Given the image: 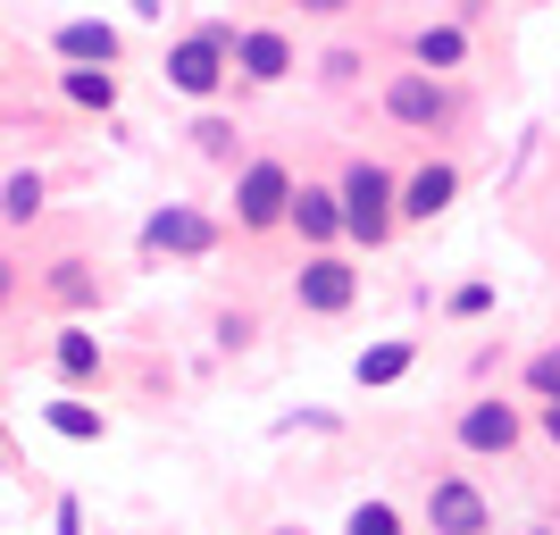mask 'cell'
Segmentation results:
<instances>
[{"label":"cell","mask_w":560,"mask_h":535,"mask_svg":"<svg viewBox=\"0 0 560 535\" xmlns=\"http://www.w3.org/2000/svg\"><path fill=\"white\" fill-rule=\"evenodd\" d=\"M335 193H343V234H360V243H385V234H394L401 193H394V176H385L376 160H360Z\"/></svg>","instance_id":"obj_1"},{"label":"cell","mask_w":560,"mask_h":535,"mask_svg":"<svg viewBox=\"0 0 560 535\" xmlns=\"http://www.w3.org/2000/svg\"><path fill=\"white\" fill-rule=\"evenodd\" d=\"M234 68V34L226 25H201V34H185V43L167 50V84H176V93H218V75Z\"/></svg>","instance_id":"obj_2"},{"label":"cell","mask_w":560,"mask_h":535,"mask_svg":"<svg viewBox=\"0 0 560 535\" xmlns=\"http://www.w3.org/2000/svg\"><path fill=\"white\" fill-rule=\"evenodd\" d=\"M234 218L243 226H277V218H293V176H284L277 160H252L243 176H234Z\"/></svg>","instance_id":"obj_3"},{"label":"cell","mask_w":560,"mask_h":535,"mask_svg":"<svg viewBox=\"0 0 560 535\" xmlns=\"http://www.w3.org/2000/svg\"><path fill=\"white\" fill-rule=\"evenodd\" d=\"M427 527L435 535H486V493L468 477H435L427 486Z\"/></svg>","instance_id":"obj_4"},{"label":"cell","mask_w":560,"mask_h":535,"mask_svg":"<svg viewBox=\"0 0 560 535\" xmlns=\"http://www.w3.org/2000/svg\"><path fill=\"white\" fill-rule=\"evenodd\" d=\"M351 293H360V277H351V268H343L335 252H318V259L302 268V277H293V302H302V310H318V318L351 310Z\"/></svg>","instance_id":"obj_5"},{"label":"cell","mask_w":560,"mask_h":535,"mask_svg":"<svg viewBox=\"0 0 560 535\" xmlns=\"http://www.w3.org/2000/svg\"><path fill=\"white\" fill-rule=\"evenodd\" d=\"M385 109H394V126H444L452 93L435 75H394V84H385Z\"/></svg>","instance_id":"obj_6"},{"label":"cell","mask_w":560,"mask_h":535,"mask_svg":"<svg viewBox=\"0 0 560 535\" xmlns=\"http://www.w3.org/2000/svg\"><path fill=\"white\" fill-rule=\"evenodd\" d=\"M142 243H151V252H176V259H201L218 234H210V218H201V210H160L151 226H142Z\"/></svg>","instance_id":"obj_7"},{"label":"cell","mask_w":560,"mask_h":535,"mask_svg":"<svg viewBox=\"0 0 560 535\" xmlns=\"http://www.w3.org/2000/svg\"><path fill=\"white\" fill-rule=\"evenodd\" d=\"M460 443L468 452H511L518 443V410L511 402H468L460 410Z\"/></svg>","instance_id":"obj_8"},{"label":"cell","mask_w":560,"mask_h":535,"mask_svg":"<svg viewBox=\"0 0 560 535\" xmlns=\"http://www.w3.org/2000/svg\"><path fill=\"white\" fill-rule=\"evenodd\" d=\"M234 68L252 75V84H277V75L293 68V43H284V34H234Z\"/></svg>","instance_id":"obj_9"},{"label":"cell","mask_w":560,"mask_h":535,"mask_svg":"<svg viewBox=\"0 0 560 535\" xmlns=\"http://www.w3.org/2000/svg\"><path fill=\"white\" fill-rule=\"evenodd\" d=\"M59 59H75V68H109V59H117V25H101V18L59 25Z\"/></svg>","instance_id":"obj_10"},{"label":"cell","mask_w":560,"mask_h":535,"mask_svg":"<svg viewBox=\"0 0 560 535\" xmlns=\"http://www.w3.org/2000/svg\"><path fill=\"white\" fill-rule=\"evenodd\" d=\"M452 193H460V176H452L444 160H427L419 176H410V185H401V218H435L452 201Z\"/></svg>","instance_id":"obj_11"},{"label":"cell","mask_w":560,"mask_h":535,"mask_svg":"<svg viewBox=\"0 0 560 535\" xmlns=\"http://www.w3.org/2000/svg\"><path fill=\"white\" fill-rule=\"evenodd\" d=\"M293 226H302L310 243H335V234H343V193L302 185V193H293Z\"/></svg>","instance_id":"obj_12"},{"label":"cell","mask_w":560,"mask_h":535,"mask_svg":"<svg viewBox=\"0 0 560 535\" xmlns=\"http://www.w3.org/2000/svg\"><path fill=\"white\" fill-rule=\"evenodd\" d=\"M59 376H68V385H84V376H101V335H84V326H68V335H59Z\"/></svg>","instance_id":"obj_13"},{"label":"cell","mask_w":560,"mask_h":535,"mask_svg":"<svg viewBox=\"0 0 560 535\" xmlns=\"http://www.w3.org/2000/svg\"><path fill=\"white\" fill-rule=\"evenodd\" d=\"M68 101L109 117V109H117V75H109V68H68Z\"/></svg>","instance_id":"obj_14"},{"label":"cell","mask_w":560,"mask_h":535,"mask_svg":"<svg viewBox=\"0 0 560 535\" xmlns=\"http://www.w3.org/2000/svg\"><path fill=\"white\" fill-rule=\"evenodd\" d=\"M43 419H50V435H68V443H101V410L93 402H50Z\"/></svg>","instance_id":"obj_15"},{"label":"cell","mask_w":560,"mask_h":535,"mask_svg":"<svg viewBox=\"0 0 560 535\" xmlns=\"http://www.w3.org/2000/svg\"><path fill=\"white\" fill-rule=\"evenodd\" d=\"M460 59H468L460 25H427V34H419V68H460Z\"/></svg>","instance_id":"obj_16"},{"label":"cell","mask_w":560,"mask_h":535,"mask_svg":"<svg viewBox=\"0 0 560 535\" xmlns=\"http://www.w3.org/2000/svg\"><path fill=\"white\" fill-rule=\"evenodd\" d=\"M34 210H43V176H9V185H0V218H9V226H34Z\"/></svg>","instance_id":"obj_17"},{"label":"cell","mask_w":560,"mask_h":535,"mask_svg":"<svg viewBox=\"0 0 560 535\" xmlns=\"http://www.w3.org/2000/svg\"><path fill=\"white\" fill-rule=\"evenodd\" d=\"M401 369H410V344H376V351H360V385H394Z\"/></svg>","instance_id":"obj_18"},{"label":"cell","mask_w":560,"mask_h":535,"mask_svg":"<svg viewBox=\"0 0 560 535\" xmlns=\"http://www.w3.org/2000/svg\"><path fill=\"white\" fill-rule=\"evenodd\" d=\"M50 293H59V302H93V277H84V259H59V268H50Z\"/></svg>","instance_id":"obj_19"},{"label":"cell","mask_w":560,"mask_h":535,"mask_svg":"<svg viewBox=\"0 0 560 535\" xmlns=\"http://www.w3.org/2000/svg\"><path fill=\"white\" fill-rule=\"evenodd\" d=\"M351 535H401L394 502H360V511H351Z\"/></svg>","instance_id":"obj_20"},{"label":"cell","mask_w":560,"mask_h":535,"mask_svg":"<svg viewBox=\"0 0 560 535\" xmlns=\"http://www.w3.org/2000/svg\"><path fill=\"white\" fill-rule=\"evenodd\" d=\"M527 385H536L544 402H560V351H536V369H527Z\"/></svg>","instance_id":"obj_21"},{"label":"cell","mask_w":560,"mask_h":535,"mask_svg":"<svg viewBox=\"0 0 560 535\" xmlns=\"http://www.w3.org/2000/svg\"><path fill=\"white\" fill-rule=\"evenodd\" d=\"M452 310H460V318H486L493 293H486V284H460V293H452Z\"/></svg>","instance_id":"obj_22"},{"label":"cell","mask_w":560,"mask_h":535,"mask_svg":"<svg viewBox=\"0 0 560 535\" xmlns=\"http://www.w3.org/2000/svg\"><path fill=\"white\" fill-rule=\"evenodd\" d=\"M192 135H201V151H218V160H226V151H234V142H226L234 126H218V117H201V126H192Z\"/></svg>","instance_id":"obj_23"},{"label":"cell","mask_w":560,"mask_h":535,"mask_svg":"<svg viewBox=\"0 0 560 535\" xmlns=\"http://www.w3.org/2000/svg\"><path fill=\"white\" fill-rule=\"evenodd\" d=\"M59 535H84V511H75V502H59Z\"/></svg>","instance_id":"obj_24"},{"label":"cell","mask_w":560,"mask_h":535,"mask_svg":"<svg viewBox=\"0 0 560 535\" xmlns=\"http://www.w3.org/2000/svg\"><path fill=\"white\" fill-rule=\"evenodd\" d=\"M9 293H18V259H0V310H9Z\"/></svg>","instance_id":"obj_25"},{"label":"cell","mask_w":560,"mask_h":535,"mask_svg":"<svg viewBox=\"0 0 560 535\" xmlns=\"http://www.w3.org/2000/svg\"><path fill=\"white\" fill-rule=\"evenodd\" d=\"M302 9H310V18H343L351 0H302Z\"/></svg>","instance_id":"obj_26"},{"label":"cell","mask_w":560,"mask_h":535,"mask_svg":"<svg viewBox=\"0 0 560 535\" xmlns=\"http://www.w3.org/2000/svg\"><path fill=\"white\" fill-rule=\"evenodd\" d=\"M544 435H552V443H560V402H544Z\"/></svg>","instance_id":"obj_27"},{"label":"cell","mask_w":560,"mask_h":535,"mask_svg":"<svg viewBox=\"0 0 560 535\" xmlns=\"http://www.w3.org/2000/svg\"><path fill=\"white\" fill-rule=\"evenodd\" d=\"M0 468H9V443H0Z\"/></svg>","instance_id":"obj_28"},{"label":"cell","mask_w":560,"mask_h":535,"mask_svg":"<svg viewBox=\"0 0 560 535\" xmlns=\"http://www.w3.org/2000/svg\"><path fill=\"white\" fill-rule=\"evenodd\" d=\"M277 535H302V527H277Z\"/></svg>","instance_id":"obj_29"}]
</instances>
